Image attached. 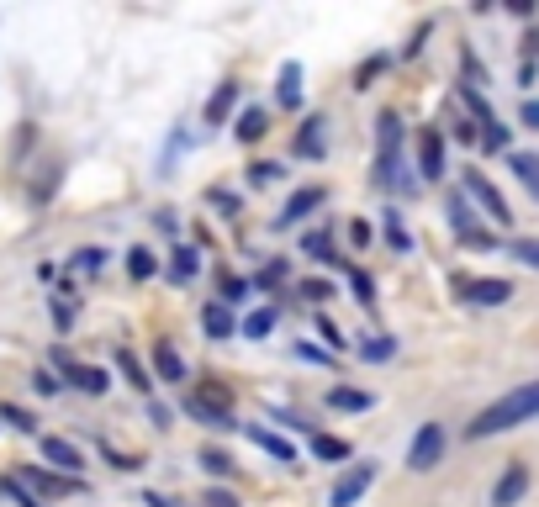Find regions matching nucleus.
Wrapping results in <instances>:
<instances>
[{
  "mask_svg": "<svg viewBox=\"0 0 539 507\" xmlns=\"http://www.w3.org/2000/svg\"><path fill=\"white\" fill-rule=\"evenodd\" d=\"M386 243H392L397 254H407V249H413V238L402 233V217H397V212H386Z\"/></svg>",
  "mask_w": 539,
  "mask_h": 507,
  "instance_id": "nucleus-33",
  "label": "nucleus"
},
{
  "mask_svg": "<svg viewBox=\"0 0 539 507\" xmlns=\"http://www.w3.org/2000/svg\"><path fill=\"white\" fill-rule=\"evenodd\" d=\"M381 69H386V53H376V59H365V64H360V74H355V90H370V80H376Z\"/></svg>",
  "mask_w": 539,
  "mask_h": 507,
  "instance_id": "nucleus-34",
  "label": "nucleus"
},
{
  "mask_svg": "<svg viewBox=\"0 0 539 507\" xmlns=\"http://www.w3.org/2000/svg\"><path fill=\"white\" fill-rule=\"evenodd\" d=\"M418 164H423V180H444V138H439V127H423V133H418Z\"/></svg>",
  "mask_w": 539,
  "mask_h": 507,
  "instance_id": "nucleus-11",
  "label": "nucleus"
},
{
  "mask_svg": "<svg viewBox=\"0 0 539 507\" xmlns=\"http://www.w3.org/2000/svg\"><path fill=\"white\" fill-rule=\"evenodd\" d=\"M101 449H106V460L117 465V471H138V460H133V455H117V449H111V444H101Z\"/></svg>",
  "mask_w": 539,
  "mask_h": 507,
  "instance_id": "nucleus-45",
  "label": "nucleus"
},
{
  "mask_svg": "<svg viewBox=\"0 0 539 507\" xmlns=\"http://www.w3.org/2000/svg\"><path fill=\"white\" fill-rule=\"evenodd\" d=\"M318 333L328 338V349H344V333L333 328V317H318Z\"/></svg>",
  "mask_w": 539,
  "mask_h": 507,
  "instance_id": "nucleus-44",
  "label": "nucleus"
},
{
  "mask_svg": "<svg viewBox=\"0 0 539 507\" xmlns=\"http://www.w3.org/2000/svg\"><path fill=\"white\" fill-rule=\"evenodd\" d=\"M0 497H11L16 507H43V502H37V497H32V492H27V486L16 481V476H0Z\"/></svg>",
  "mask_w": 539,
  "mask_h": 507,
  "instance_id": "nucleus-28",
  "label": "nucleus"
},
{
  "mask_svg": "<svg viewBox=\"0 0 539 507\" xmlns=\"http://www.w3.org/2000/svg\"><path fill=\"white\" fill-rule=\"evenodd\" d=\"M143 507H185V502H175V497H164V492H143Z\"/></svg>",
  "mask_w": 539,
  "mask_h": 507,
  "instance_id": "nucleus-48",
  "label": "nucleus"
},
{
  "mask_svg": "<svg viewBox=\"0 0 539 507\" xmlns=\"http://www.w3.org/2000/svg\"><path fill=\"white\" fill-rule=\"evenodd\" d=\"M154 270L159 265H154V254H148V249H127V275H133V280H148Z\"/></svg>",
  "mask_w": 539,
  "mask_h": 507,
  "instance_id": "nucleus-30",
  "label": "nucleus"
},
{
  "mask_svg": "<svg viewBox=\"0 0 539 507\" xmlns=\"http://www.w3.org/2000/svg\"><path fill=\"white\" fill-rule=\"evenodd\" d=\"M0 418H6L11 428H22V434H37V423L27 418V412H22V407H0Z\"/></svg>",
  "mask_w": 539,
  "mask_h": 507,
  "instance_id": "nucleus-38",
  "label": "nucleus"
},
{
  "mask_svg": "<svg viewBox=\"0 0 539 507\" xmlns=\"http://www.w3.org/2000/svg\"><path fill=\"white\" fill-rule=\"evenodd\" d=\"M349 243H355V249H365V243H370V222H355V228H349Z\"/></svg>",
  "mask_w": 539,
  "mask_h": 507,
  "instance_id": "nucleus-49",
  "label": "nucleus"
},
{
  "mask_svg": "<svg viewBox=\"0 0 539 507\" xmlns=\"http://www.w3.org/2000/svg\"><path fill=\"white\" fill-rule=\"evenodd\" d=\"M323 127H328L323 117H307V122H302V133H296V143H291V148H296L302 159H323Z\"/></svg>",
  "mask_w": 539,
  "mask_h": 507,
  "instance_id": "nucleus-16",
  "label": "nucleus"
},
{
  "mask_svg": "<svg viewBox=\"0 0 539 507\" xmlns=\"http://www.w3.org/2000/svg\"><path fill=\"white\" fill-rule=\"evenodd\" d=\"M32 386H37V391H43V397H53V391H59V381H53V375H48V370H37V375H32Z\"/></svg>",
  "mask_w": 539,
  "mask_h": 507,
  "instance_id": "nucleus-46",
  "label": "nucleus"
},
{
  "mask_svg": "<svg viewBox=\"0 0 539 507\" xmlns=\"http://www.w3.org/2000/svg\"><path fill=\"white\" fill-rule=\"evenodd\" d=\"M217 286H222V307H228V302H244V296H249V286H244L238 275H222Z\"/></svg>",
  "mask_w": 539,
  "mask_h": 507,
  "instance_id": "nucleus-35",
  "label": "nucleus"
},
{
  "mask_svg": "<svg viewBox=\"0 0 539 507\" xmlns=\"http://www.w3.org/2000/svg\"><path fill=\"white\" fill-rule=\"evenodd\" d=\"M212 201L222 206V212H238V196H228V191H212Z\"/></svg>",
  "mask_w": 539,
  "mask_h": 507,
  "instance_id": "nucleus-51",
  "label": "nucleus"
},
{
  "mask_svg": "<svg viewBox=\"0 0 539 507\" xmlns=\"http://www.w3.org/2000/svg\"><path fill=\"white\" fill-rule=\"evenodd\" d=\"M349 291H355L360 307H376V280H370L365 270H349Z\"/></svg>",
  "mask_w": 539,
  "mask_h": 507,
  "instance_id": "nucleus-27",
  "label": "nucleus"
},
{
  "mask_svg": "<svg viewBox=\"0 0 539 507\" xmlns=\"http://www.w3.org/2000/svg\"><path fill=\"white\" fill-rule=\"evenodd\" d=\"M508 164H513V175L524 180V191L539 201V154H513Z\"/></svg>",
  "mask_w": 539,
  "mask_h": 507,
  "instance_id": "nucleus-19",
  "label": "nucleus"
},
{
  "mask_svg": "<svg viewBox=\"0 0 539 507\" xmlns=\"http://www.w3.org/2000/svg\"><path fill=\"white\" fill-rule=\"evenodd\" d=\"M307 254H312V259H323V265H328V259H333V254H328V233H312V238H307Z\"/></svg>",
  "mask_w": 539,
  "mask_h": 507,
  "instance_id": "nucleus-43",
  "label": "nucleus"
},
{
  "mask_svg": "<svg viewBox=\"0 0 539 507\" xmlns=\"http://www.w3.org/2000/svg\"><path fill=\"white\" fill-rule=\"evenodd\" d=\"M101 249H80V254H74V270H101Z\"/></svg>",
  "mask_w": 539,
  "mask_h": 507,
  "instance_id": "nucleus-42",
  "label": "nucleus"
},
{
  "mask_svg": "<svg viewBox=\"0 0 539 507\" xmlns=\"http://www.w3.org/2000/svg\"><path fill=\"white\" fill-rule=\"evenodd\" d=\"M201 507H238L233 492H222V486H207V497H201Z\"/></svg>",
  "mask_w": 539,
  "mask_h": 507,
  "instance_id": "nucleus-39",
  "label": "nucleus"
},
{
  "mask_svg": "<svg viewBox=\"0 0 539 507\" xmlns=\"http://www.w3.org/2000/svg\"><path fill=\"white\" fill-rule=\"evenodd\" d=\"M524 492H529V465L513 460L508 471L497 476V486H492V507H518V502H524Z\"/></svg>",
  "mask_w": 539,
  "mask_h": 507,
  "instance_id": "nucleus-8",
  "label": "nucleus"
},
{
  "mask_svg": "<svg viewBox=\"0 0 539 507\" xmlns=\"http://www.w3.org/2000/svg\"><path fill=\"white\" fill-rule=\"evenodd\" d=\"M244 428H249V439H254L259 449H265V455H275L281 465H296V444H291V439L270 434V428H259V423H244Z\"/></svg>",
  "mask_w": 539,
  "mask_h": 507,
  "instance_id": "nucleus-13",
  "label": "nucleus"
},
{
  "mask_svg": "<svg viewBox=\"0 0 539 507\" xmlns=\"http://www.w3.org/2000/svg\"><path fill=\"white\" fill-rule=\"evenodd\" d=\"M466 196L481 206V212H487L492 222H503V228H508V222H513V212H508V201H503V191H497V185L487 180V175H481V169H466Z\"/></svg>",
  "mask_w": 539,
  "mask_h": 507,
  "instance_id": "nucleus-4",
  "label": "nucleus"
},
{
  "mask_svg": "<svg viewBox=\"0 0 539 507\" xmlns=\"http://www.w3.org/2000/svg\"><path fill=\"white\" fill-rule=\"evenodd\" d=\"M16 481L32 486L37 497H69V492H74L69 476H53V471H43V465H22V471H16Z\"/></svg>",
  "mask_w": 539,
  "mask_h": 507,
  "instance_id": "nucleus-10",
  "label": "nucleus"
},
{
  "mask_svg": "<svg viewBox=\"0 0 539 507\" xmlns=\"http://www.w3.org/2000/svg\"><path fill=\"white\" fill-rule=\"evenodd\" d=\"M275 101H281L286 111L302 106V64H286L281 69V80H275Z\"/></svg>",
  "mask_w": 539,
  "mask_h": 507,
  "instance_id": "nucleus-15",
  "label": "nucleus"
},
{
  "mask_svg": "<svg viewBox=\"0 0 539 507\" xmlns=\"http://www.w3.org/2000/svg\"><path fill=\"white\" fill-rule=\"evenodd\" d=\"M539 418V381H524V386H513L508 397H497L492 407H481L471 428H466V439H492V434H508V428L518 423H529Z\"/></svg>",
  "mask_w": 539,
  "mask_h": 507,
  "instance_id": "nucleus-1",
  "label": "nucleus"
},
{
  "mask_svg": "<svg viewBox=\"0 0 539 507\" xmlns=\"http://www.w3.org/2000/svg\"><path fill=\"white\" fill-rule=\"evenodd\" d=\"M524 127H539V101H524Z\"/></svg>",
  "mask_w": 539,
  "mask_h": 507,
  "instance_id": "nucleus-52",
  "label": "nucleus"
},
{
  "mask_svg": "<svg viewBox=\"0 0 539 507\" xmlns=\"http://www.w3.org/2000/svg\"><path fill=\"white\" fill-rule=\"evenodd\" d=\"M275 328V307H259V312H249V323H244V333L249 338H265Z\"/></svg>",
  "mask_w": 539,
  "mask_h": 507,
  "instance_id": "nucleus-32",
  "label": "nucleus"
},
{
  "mask_svg": "<svg viewBox=\"0 0 539 507\" xmlns=\"http://www.w3.org/2000/svg\"><path fill=\"white\" fill-rule=\"evenodd\" d=\"M455 291L466 296V302H476V307H503L508 296H513V280H497V275L466 280V275H460V280H455Z\"/></svg>",
  "mask_w": 539,
  "mask_h": 507,
  "instance_id": "nucleus-6",
  "label": "nucleus"
},
{
  "mask_svg": "<svg viewBox=\"0 0 539 507\" xmlns=\"http://www.w3.org/2000/svg\"><path fill=\"white\" fill-rule=\"evenodd\" d=\"M376 180L397 185V191H413V180L402 175V117L397 111L376 117Z\"/></svg>",
  "mask_w": 539,
  "mask_h": 507,
  "instance_id": "nucleus-2",
  "label": "nucleus"
},
{
  "mask_svg": "<svg viewBox=\"0 0 539 507\" xmlns=\"http://www.w3.org/2000/svg\"><path fill=\"white\" fill-rule=\"evenodd\" d=\"M37 449H43V460L53 465V471H59V476H80V465H85V455H80V449H74L69 439H37Z\"/></svg>",
  "mask_w": 539,
  "mask_h": 507,
  "instance_id": "nucleus-9",
  "label": "nucleus"
},
{
  "mask_svg": "<svg viewBox=\"0 0 539 507\" xmlns=\"http://www.w3.org/2000/svg\"><path fill=\"white\" fill-rule=\"evenodd\" d=\"M185 412H191L196 423H207V428H238L233 407H228V391H222V386H201V391H191V397H185Z\"/></svg>",
  "mask_w": 539,
  "mask_h": 507,
  "instance_id": "nucleus-3",
  "label": "nucleus"
},
{
  "mask_svg": "<svg viewBox=\"0 0 539 507\" xmlns=\"http://www.w3.org/2000/svg\"><path fill=\"white\" fill-rule=\"evenodd\" d=\"M201 471H207V476H233L238 465L222 455V449H201Z\"/></svg>",
  "mask_w": 539,
  "mask_h": 507,
  "instance_id": "nucleus-29",
  "label": "nucleus"
},
{
  "mask_svg": "<svg viewBox=\"0 0 539 507\" xmlns=\"http://www.w3.org/2000/svg\"><path fill=\"white\" fill-rule=\"evenodd\" d=\"M196 275V249H175V280H191Z\"/></svg>",
  "mask_w": 539,
  "mask_h": 507,
  "instance_id": "nucleus-36",
  "label": "nucleus"
},
{
  "mask_svg": "<svg viewBox=\"0 0 539 507\" xmlns=\"http://www.w3.org/2000/svg\"><path fill=\"white\" fill-rule=\"evenodd\" d=\"M392 354H397V338H386V333H370L365 344H360V360H370V365L392 360Z\"/></svg>",
  "mask_w": 539,
  "mask_h": 507,
  "instance_id": "nucleus-22",
  "label": "nucleus"
},
{
  "mask_svg": "<svg viewBox=\"0 0 539 507\" xmlns=\"http://www.w3.org/2000/svg\"><path fill=\"white\" fill-rule=\"evenodd\" d=\"M74 386L85 391V397H106V370H96V365H80V375H74Z\"/></svg>",
  "mask_w": 539,
  "mask_h": 507,
  "instance_id": "nucleus-25",
  "label": "nucleus"
},
{
  "mask_svg": "<svg viewBox=\"0 0 539 507\" xmlns=\"http://www.w3.org/2000/svg\"><path fill=\"white\" fill-rule=\"evenodd\" d=\"M323 185H302V191H296L286 206H281V217H275V228H291V222H302L307 212H312V206H323Z\"/></svg>",
  "mask_w": 539,
  "mask_h": 507,
  "instance_id": "nucleus-12",
  "label": "nucleus"
},
{
  "mask_svg": "<svg viewBox=\"0 0 539 507\" xmlns=\"http://www.w3.org/2000/svg\"><path fill=\"white\" fill-rule=\"evenodd\" d=\"M154 228H159V233H175L180 222H175V212H154Z\"/></svg>",
  "mask_w": 539,
  "mask_h": 507,
  "instance_id": "nucleus-50",
  "label": "nucleus"
},
{
  "mask_svg": "<svg viewBox=\"0 0 539 507\" xmlns=\"http://www.w3.org/2000/svg\"><path fill=\"white\" fill-rule=\"evenodd\" d=\"M370 481H376V465H349V471L328 486V507H355L370 492Z\"/></svg>",
  "mask_w": 539,
  "mask_h": 507,
  "instance_id": "nucleus-5",
  "label": "nucleus"
},
{
  "mask_svg": "<svg viewBox=\"0 0 539 507\" xmlns=\"http://www.w3.org/2000/svg\"><path fill=\"white\" fill-rule=\"evenodd\" d=\"M444 460V428L439 423H423L413 434V449H407V465L413 471H434V465Z\"/></svg>",
  "mask_w": 539,
  "mask_h": 507,
  "instance_id": "nucleus-7",
  "label": "nucleus"
},
{
  "mask_svg": "<svg viewBox=\"0 0 539 507\" xmlns=\"http://www.w3.org/2000/svg\"><path fill=\"white\" fill-rule=\"evenodd\" d=\"M233 101H238V85H233V80H228V85H217V96L207 101V127H217L222 117H228Z\"/></svg>",
  "mask_w": 539,
  "mask_h": 507,
  "instance_id": "nucleus-21",
  "label": "nucleus"
},
{
  "mask_svg": "<svg viewBox=\"0 0 539 507\" xmlns=\"http://www.w3.org/2000/svg\"><path fill=\"white\" fill-rule=\"evenodd\" d=\"M154 375L159 381H185V360L170 338H159V349H154Z\"/></svg>",
  "mask_w": 539,
  "mask_h": 507,
  "instance_id": "nucleus-14",
  "label": "nucleus"
},
{
  "mask_svg": "<svg viewBox=\"0 0 539 507\" xmlns=\"http://www.w3.org/2000/svg\"><path fill=\"white\" fill-rule=\"evenodd\" d=\"M201 328H207V338H233V312L222 302H207L201 307Z\"/></svg>",
  "mask_w": 539,
  "mask_h": 507,
  "instance_id": "nucleus-18",
  "label": "nucleus"
},
{
  "mask_svg": "<svg viewBox=\"0 0 539 507\" xmlns=\"http://www.w3.org/2000/svg\"><path fill=\"white\" fill-rule=\"evenodd\" d=\"M233 133H238V143H259V138H265V111H259V106H249L244 117H238V127H233Z\"/></svg>",
  "mask_w": 539,
  "mask_h": 507,
  "instance_id": "nucleus-23",
  "label": "nucleus"
},
{
  "mask_svg": "<svg viewBox=\"0 0 539 507\" xmlns=\"http://www.w3.org/2000/svg\"><path fill=\"white\" fill-rule=\"evenodd\" d=\"M450 228H455L460 238L476 233V217H471V201H466V196H450Z\"/></svg>",
  "mask_w": 539,
  "mask_h": 507,
  "instance_id": "nucleus-24",
  "label": "nucleus"
},
{
  "mask_svg": "<svg viewBox=\"0 0 539 507\" xmlns=\"http://www.w3.org/2000/svg\"><path fill=\"white\" fill-rule=\"evenodd\" d=\"M286 275V265H281V259H275V265H265V270H259V286H275V280H281Z\"/></svg>",
  "mask_w": 539,
  "mask_h": 507,
  "instance_id": "nucleus-47",
  "label": "nucleus"
},
{
  "mask_svg": "<svg viewBox=\"0 0 539 507\" xmlns=\"http://www.w3.org/2000/svg\"><path fill=\"white\" fill-rule=\"evenodd\" d=\"M312 455H318V460H349V444L333 439V434H318V439H312Z\"/></svg>",
  "mask_w": 539,
  "mask_h": 507,
  "instance_id": "nucleus-26",
  "label": "nucleus"
},
{
  "mask_svg": "<svg viewBox=\"0 0 539 507\" xmlns=\"http://www.w3.org/2000/svg\"><path fill=\"white\" fill-rule=\"evenodd\" d=\"M513 254L524 259V265H534V270H539V243H534V238H518V243H513Z\"/></svg>",
  "mask_w": 539,
  "mask_h": 507,
  "instance_id": "nucleus-40",
  "label": "nucleus"
},
{
  "mask_svg": "<svg viewBox=\"0 0 539 507\" xmlns=\"http://www.w3.org/2000/svg\"><path fill=\"white\" fill-rule=\"evenodd\" d=\"M117 370H122V381L133 386V391H143V397L154 391V381H148V370L138 365V354H133V349H117Z\"/></svg>",
  "mask_w": 539,
  "mask_h": 507,
  "instance_id": "nucleus-17",
  "label": "nucleus"
},
{
  "mask_svg": "<svg viewBox=\"0 0 539 507\" xmlns=\"http://www.w3.org/2000/svg\"><path fill=\"white\" fill-rule=\"evenodd\" d=\"M296 291H302L307 302H328V296H333V286H328V280H302Z\"/></svg>",
  "mask_w": 539,
  "mask_h": 507,
  "instance_id": "nucleus-37",
  "label": "nucleus"
},
{
  "mask_svg": "<svg viewBox=\"0 0 539 507\" xmlns=\"http://www.w3.org/2000/svg\"><path fill=\"white\" fill-rule=\"evenodd\" d=\"M328 407H339V412H365V407H370V391H355V386H333V391H328Z\"/></svg>",
  "mask_w": 539,
  "mask_h": 507,
  "instance_id": "nucleus-20",
  "label": "nucleus"
},
{
  "mask_svg": "<svg viewBox=\"0 0 539 507\" xmlns=\"http://www.w3.org/2000/svg\"><path fill=\"white\" fill-rule=\"evenodd\" d=\"M275 175H281V164H270V159H259V164H254V175H249V180H254V185H270Z\"/></svg>",
  "mask_w": 539,
  "mask_h": 507,
  "instance_id": "nucleus-41",
  "label": "nucleus"
},
{
  "mask_svg": "<svg viewBox=\"0 0 539 507\" xmlns=\"http://www.w3.org/2000/svg\"><path fill=\"white\" fill-rule=\"evenodd\" d=\"M481 148H492V154H503V148H508V127L503 122H487V127H481Z\"/></svg>",
  "mask_w": 539,
  "mask_h": 507,
  "instance_id": "nucleus-31",
  "label": "nucleus"
}]
</instances>
